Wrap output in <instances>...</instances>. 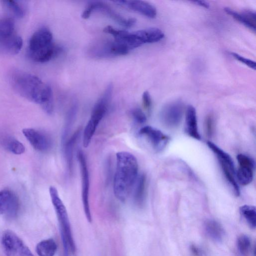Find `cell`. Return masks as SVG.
<instances>
[{"instance_id":"6da1fadb","label":"cell","mask_w":256,"mask_h":256,"mask_svg":"<svg viewBox=\"0 0 256 256\" xmlns=\"http://www.w3.org/2000/svg\"><path fill=\"white\" fill-rule=\"evenodd\" d=\"M14 90L21 96L42 106L48 114L53 112V96L50 86L32 74L15 70L10 76Z\"/></svg>"},{"instance_id":"7a4b0ae2","label":"cell","mask_w":256,"mask_h":256,"mask_svg":"<svg viewBox=\"0 0 256 256\" xmlns=\"http://www.w3.org/2000/svg\"><path fill=\"white\" fill-rule=\"evenodd\" d=\"M116 168L114 178V192L116 198L124 202L132 191L138 178L136 158L127 152L116 154Z\"/></svg>"},{"instance_id":"3957f363","label":"cell","mask_w":256,"mask_h":256,"mask_svg":"<svg viewBox=\"0 0 256 256\" xmlns=\"http://www.w3.org/2000/svg\"><path fill=\"white\" fill-rule=\"evenodd\" d=\"M62 50L60 47L53 42L52 34L46 28H42L36 30L29 40L28 54L36 62H48Z\"/></svg>"},{"instance_id":"277c9868","label":"cell","mask_w":256,"mask_h":256,"mask_svg":"<svg viewBox=\"0 0 256 256\" xmlns=\"http://www.w3.org/2000/svg\"><path fill=\"white\" fill-rule=\"evenodd\" d=\"M49 192L60 226L64 255L68 256V251L70 250L72 252L74 253L76 248L67 210L59 196L57 189L54 186H51L50 187Z\"/></svg>"},{"instance_id":"5b68a950","label":"cell","mask_w":256,"mask_h":256,"mask_svg":"<svg viewBox=\"0 0 256 256\" xmlns=\"http://www.w3.org/2000/svg\"><path fill=\"white\" fill-rule=\"evenodd\" d=\"M112 90L113 86L110 84L94 106L90 118L83 132L82 144L84 148H87L89 146L100 122L105 115L112 98Z\"/></svg>"},{"instance_id":"8992f818","label":"cell","mask_w":256,"mask_h":256,"mask_svg":"<svg viewBox=\"0 0 256 256\" xmlns=\"http://www.w3.org/2000/svg\"><path fill=\"white\" fill-rule=\"evenodd\" d=\"M22 46V40L15 30L14 20L5 17L0 19V48L12 55L18 54Z\"/></svg>"},{"instance_id":"52a82bcc","label":"cell","mask_w":256,"mask_h":256,"mask_svg":"<svg viewBox=\"0 0 256 256\" xmlns=\"http://www.w3.org/2000/svg\"><path fill=\"white\" fill-rule=\"evenodd\" d=\"M0 242L6 256H34L22 240L12 230L3 232Z\"/></svg>"},{"instance_id":"ba28073f","label":"cell","mask_w":256,"mask_h":256,"mask_svg":"<svg viewBox=\"0 0 256 256\" xmlns=\"http://www.w3.org/2000/svg\"><path fill=\"white\" fill-rule=\"evenodd\" d=\"M77 158L81 176L82 200L84 210L88 221L91 222L92 218L89 204L90 178L86 160L84 152L81 150L78 152Z\"/></svg>"},{"instance_id":"9c48e42d","label":"cell","mask_w":256,"mask_h":256,"mask_svg":"<svg viewBox=\"0 0 256 256\" xmlns=\"http://www.w3.org/2000/svg\"><path fill=\"white\" fill-rule=\"evenodd\" d=\"M184 114L182 102L175 101L166 105L162 110L160 118L163 124L170 128H176L180 123Z\"/></svg>"},{"instance_id":"30bf717a","label":"cell","mask_w":256,"mask_h":256,"mask_svg":"<svg viewBox=\"0 0 256 256\" xmlns=\"http://www.w3.org/2000/svg\"><path fill=\"white\" fill-rule=\"evenodd\" d=\"M129 50L126 46L114 40L96 45L92 48L90 53L96 57L106 58L126 55Z\"/></svg>"},{"instance_id":"8fae6325","label":"cell","mask_w":256,"mask_h":256,"mask_svg":"<svg viewBox=\"0 0 256 256\" xmlns=\"http://www.w3.org/2000/svg\"><path fill=\"white\" fill-rule=\"evenodd\" d=\"M138 133L146 137L153 148L158 152L163 150L170 140V138L160 130L149 126L142 128Z\"/></svg>"},{"instance_id":"7c38bea8","label":"cell","mask_w":256,"mask_h":256,"mask_svg":"<svg viewBox=\"0 0 256 256\" xmlns=\"http://www.w3.org/2000/svg\"><path fill=\"white\" fill-rule=\"evenodd\" d=\"M22 133L32 146L38 151L46 152L52 146L50 138L40 131L26 128L22 130Z\"/></svg>"},{"instance_id":"4fadbf2b","label":"cell","mask_w":256,"mask_h":256,"mask_svg":"<svg viewBox=\"0 0 256 256\" xmlns=\"http://www.w3.org/2000/svg\"><path fill=\"white\" fill-rule=\"evenodd\" d=\"M18 209V198L12 192L6 190L0 191V215L14 216Z\"/></svg>"},{"instance_id":"5bb4252c","label":"cell","mask_w":256,"mask_h":256,"mask_svg":"<svg viewBox=\"0 0 256 256\" xmlns=\"http://www.w3.org/2000/svg\"><path fill=\"white\" fill-rule=\"evenodd\" d=\"M92 10L98 11L108 16L119 24L124 27H131L136 22L134 18H126L115 12L108 5L102 2H90Z\"/></svg>"},{"instance_id":"9a60e30c","label":"cell","mask_w":256,"mask_h":256,"mask_svg":"<svg viewBox=\"0 0 256 256\" xmlns=\"http://www.w3.org/2000/svg\"><path fill=\"white\" fill-rule=\"evenodd\" d=\"M104 32L112 34L114 38V40L124 44L130 50L142 45L133 32H130L126 30H118L110 26H106L104 29Z\"/></svg>"},{"instance_id":"2e32d148","label":"cell","mask_w":256,"mask_h":256,"mask_svg":"<svg viewBox=\"0 0 256 256\" xmlns=\"http://www.w3.org/2000/svg\"><path fill=\"white\" fill-rule=\"evenodd\" d=\"M114 2L137 12L149 18H154L156 16V8L150 4L142 0H116Z\"/></svg>"},{"instance_id":"e0dca14e","label":"cell","mask_w":256,"mask_h":256,"mask_svg":"<svg viewBox=\"0 0 256 256\" xmlns=\"http://www.w3.org/2000/svg\"><path fill=\"white\" fill-rule=\"evenodd\" d=\"M197 116L195 108L188 106L186 110L184 130L188 135L197 140H200L201 137L198 132Z\"/></svg>"},{"instance_id":"ac0fdd59","label":"cell","mask_w":256,"mask_h":256,"mask_svg":"<svg viewBox=\"0 0 256 256\" xmlns=\"http://www.w3.org/2000/svg\"><path fill=\"white\" fill-rule=\"evenodd\" d=\"M137 39L142 44L154 43L162 40L164 34L158 28H148L134 32Z\"/></svg>"},{"instance_id":"d6986e66","label":"cell","mask_w":256,"mask_h":256,"mask_svg":"<svg viewBox=\"0 0 256 256\" xmlns=\"http://www.w3.org/2000/svg\"><path fill=\"white\" fill-rule=\"evenodd\" d=\"M226 13L231 16L240 22L248 28L255 31L256 14L255 12L247 10L242 13H238L234 10L226 7L224 8Z\"/></svg>"},{"instance_id":"ffe728a7","label":"cell","mask_w":256,"mask_h":256,"mask_svg":"<svg viewBox=\"0 0 256 256\" xmlns=\"http://www.w3.org/2000/svg\"><path fill=\"white\" fill-rule=\"evenodd\" d=\"M204 230L212 240L216 242H222L224 237L225 232L222 226L216 220H207L204 224Z\"/></svg>"},{"instance_id":"44dd1931","label":"cell","mask_w":256,"mask_h":256,"mask_svg":"<svg viewBox=\"0 0 256 256\" xmlns=\"http://www.w3.org/2000/svg\"><path fill=\"white\" fill-rule=\"evenodd\" d=\"M133 200L138 206H142L144 202L146 191V178L144 174L138 176L134 185Z\"/></svg>"},{"instance_id":"7402d4cb","label":"cell","mask_w":256,"mask_h":256,"mask_svg":"<svg viewBox=\"0 0 256 256\" xmlns=\"http://www.w3.org/2000/svg\"><path fill=\"white\" fill-rule=\"evenodd\" d=\"M80 134V130H78L64 143V146L65 158L68 168L72 172L74 164V148Z\"/></svg>"},{"instance_id":"603a6c76","label":"cell","mask_w":256,"mask_h":256,"mask_svg":"<svg viewBox=\"0 0 256 256\" xmlns=\"http://www.w3.org/2000/svg\"><path fill=\"white\" fill-rule=\"evenodd\" d=\"M58 246L52 238L44 240L38 244L36 250L38 256H54Z\"/></svg>"},{"instance_id":"cb8c5ba5","label":"cell","mask_w":256,"mask_h":256,"mask_svg":"<svg viewBox=\"0 0 256 256\" xmlns=\"http://www.w3.org/2000/svg\"><path fill=\"white\" fill-rule=\"evenodd\" d=\"M2 144L6 150L16 154H22L25 151L24 144L12 136L4 138L2 140Z\"/></svg>"},{"instance_id":"d4e9b609","label":"cell","mask_w":256,"mask_h":256,"mask_svg":"<svg viewBox=\"0 0 256 256\" xmlns=\"http://www.w3.org/2000/svg\"><path fill=\"white\" fill-rule=\"evenodd\" d=\"M240 212L248 224L252 228L256 226V210L252 206L244 205L240 208Z\"/></svg>"},{"instance_id":"484cf974","label":"cell","mask_w":256,"mask_h":256,"mask_svg":"<svg viewBox=\"0 0 256 256\" xmlns=\"http://www.w3.org/2000/svg\"><path fill=\"white\" fill-rule=\"evenodd\" d=\"M254 168L248 166H240L236 172L238 182L243 186L250 184L253 179Z\"/></svg>"},{"instance_id":"4316f807","label":"cell","mask_w":256,"mask_h":256,"mask_svg":"<svg viewBox=\"0 0 256 256\" xmlns=\"http://www.w3.org/2000/svg\"><path fill=\"white\" fill-rule=\"evenodd\" d=\"M207 145L216 156L219 162L226 164L229 166H234L232 158L228 153L212 142L208 141Z\"/></svg>"},{"instance_id":"83f0119b","label":"cell","mask_w":256,"mask_h":256,"mask_svg":"<svg viewBox=\"0 0 256 256\" xmlns=\"http://www.w3.org/2000/svg\"><path fill=\"white\" fill-rule=\"evenodd\" d=\"M236 246L240 254L242 256H246L250 252L251 248V240L248 236L242 234L238 238Z\"/></svg>"},{"instance_id":"f1b7e54d","label":"cell","mask_w":256,"mask_h":256,"mask_svg":"<svg viewBox=\"0 0 256 256\" xmlns=\"http://www.w3.org/2000/svg\"><path fill=\"white\" fill-rule=\"evenodd\" d=\"M3 3L5 7L15 17L21 18L24 16V10L17 2L14 0H4Z\"/></svg>"},{"instance_id":"f546056e","label":"cell","mask_w":256,"mask_h":256,"mask_svg":"<svg viewBox=\"0 0 256 256\" xmlns=\"http://www.w3.org/2000/svg\"><path fill=\"white\" fill-rule=\"evenodd\" d=\"M239 166H248L254 168V162L253 159L248 156L240 154L236 156Z\"/></svg>"},{"instance_id":"4dcf8cb0","label":"cell","mask_w":256,"mask_h":256,"mask_svg":"<svg viewBox=\"0 0 256 256\" xmlns=\"http://www.w3.org/2000/svg\"><path fill=\"white\" fill-rule=\"evenodd\" d=\"M130 113L132 118L138 124H142L146 121V115L140 108H134L132 110Z\"/></svg>"},{"instance_id":"1f68e13d","label":"cell","mask_w":256,"mask_h":256,"mask_svg":"<svg viewBox=\"0 0 256 256\" xmlns=\"http://www.w3.org/2000/svg\"><path fill=\"white\" fill-rule=\"evenodd\" d=\"M232 55L237 60L246 64L252 69H256V62L254 61L244 57L236 53L232 52Z\"/></svg>"},{"instance_id":"d6a6232c","label":"cell","mask_w":256,"mask_h":256,"mask_svg":"<svg viewBox=\"0 0 256 256\" xmlns=\"http://www.w3.org/2000/svg\"><path fill=\"white\" fill-rule=\"evenodd\" d=\"M205 129L208 136H211L214 130V118L211 115H208L205 120Z\"/></svg>"},{"instance_id":"836d02e7","label":"cell","mask_w":256,"mask_h":256,"mask_svg":"<svg viewBox=\"0 0 256 256\" xmlns=\"http://www.w3.org/2000/svg\"><path fill=\"white\" fill-rule=\"evenodd\" d=\"M142 100L144 108L149 112L152 107V99L148 91H146L143 93Z\"/></svg>"},{"instance_id":"e575fe53","label":"cell","mask_w":256,"mask_h":256,"mask_svg":"<svg viewBox=\"0 0 256 256\" xmlns=\"http://www.w3.org/2000/svg\"><path fill=\"white\" fill-rule=\"evenodd\" d=\"M190 250L193 256H202V252L196 246L192 244L190 246Z\"/></svg>"},{"instance_id":"d590c367","label":"cell","mask_w":256,"mask_h":256,"mask_svg":"<svg viewBox=\"0 0 256 256\" xmlns=\"http://www.w3.org/2000/svg\"><path fill=\"white\" fill-rule=\"evenodd\" d=\"M192 2H194L197 5H198L200 6H201L203 8H208L210 7L209 4L206 2V1L204 0H198V1H194Z\"/></svg>"}]
</instances>
